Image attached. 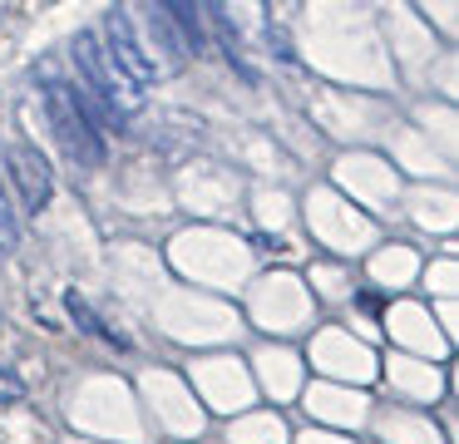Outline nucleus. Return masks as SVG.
I'll return each mask as SVG.
<instances>
[{"mask_svg": "<svg viewBox=\"0 0 459 444\" xmlns=\"http://www.w3.org/2000/svg\"><path fill=\"white\" fill-rule=\"evenodd\" d=\"M45 114H50V134L60 138L70 163H80V168L104 163V128L94 124L80 84H65V79L45 74Z\"/></svg>", "mask_w": 459, "mask_h": 444, "instance_id": "nucleus-1", "label": "nucleus"}, {"mask_svg": "<svg viewBox=\"0 0 459 444\" xmlns=\"http://www.w3.org/2000/svg\"><path fill=\"white\" fill-rule=\"evenodd\" d=\"M70 55H74V65H80V84L90 89V94L100 99V104L119 118V124L143 104V89L134 84L119 65H114V55L100 45V35H94V30H80V35H74Z\"/></svg>", "mask_w": 459, "mask_h": 444, "instance_id": "nucleus-2", "label": "nucleus"}, {"mask_svg": "<svg viewBox=\"0 0 459 444\" xmlns=\"http://www.w3.org/2000/svg\"><path fill=\"white\" fill-rule=\"evenodd\" d=\"M100 45L114 55V65L124 69V74L134 79L139 89H149V84H159V59L149 55V45L139 39V30H134V15L124 5H114L109 15H104V30H100Z\"/></svg>", "mask_w": 459, "mask_h": 444, "instance_id": "nucleus-3", "label": "nucleus"}, {"mask_svg": "<svg viewBox=\"0 0 459 444\" xmlns=\"http://www.w3.org/2000/svg\"><path fill=\"white\" fill-rule=\"evenodd\" d=\"M5 168H11V183H15V193H21L25 213H45V207H50V193H55V178H50V163L40 158V148L11 144L5 148Z\"/></svg>", "mask_w": 459, "mask_h": 444, "instance_id": "nucleus-4", "label": "nucleus"}, {"mask_svg": "<svg viewBox=\"0 0 459 444\" xmlns=\"http://www.w3.org/2000/svg\"><path fill=\"white\" fill-rule=\"evenodd\" d=\"M163 10H169L173 30L183 35L188 55H203V49H208V15H203V0H163Z\"/></svg>", "mask_w": 459, "mask_h": 444, "instance_id": "nucleus-5", "label": "nucleus"}, {"mask_svg": "<svg viewBox=\"0 0 459 444\" xmlns=\"http://www.w3.org/2000/svg\"><path fill=\"white\" fill-rule=\"evenodd\" d=\"M65 311H70V316H74V321H80V326H84V331H94V335H100V341H109V345H124V341H119V335H114V331H109V326H104V321H100V316H94V311H90V301H84V296H80V292H65Z\"/></svg>", "mask_w": 459, "mask_h": 444, "instance_id": "nucleus-6", "label": "nucleus"}, {"mask_svg": "<svg viewBox=\"0 0 459 444\" xmlns=\"http://www.w3.org/2000/svg\"><path fill=\"white\" fill-rule=\"evenodd\" d=\"M15 242H21V217L11 213V197L0 187V252H11Z\"/></svg>", "mask_w": 459, "mask_h": 444, "instance_id": "nucleus-7", "label": "nucleus"}, {"mask_svg": "<svg viewBox=\"0 0 459 444\" xmlns=\"http://www.w3.org/2000/svg\"><path fill=\"white\" fill-rule=\"evenodd\" d=\"M21 400H25V380L0 365V410H5V405H21Z\"/></svg>", "mask_w": 459, "mask_h": 444, "instance_id": "nucleus-8", "label": "nucleus"}, {"mask_svg": "<svg viewBox=\"0 0 459 444\" xmlns=\"http://www.w3.org/2000/svg\"><path fill=\"white\" fill-rule=\"evenodd\" d=\"M0 10H5V0H0Z\"/></svg>", "mask_w": 459, "mask_h": 444, "instance_id": "nucleus-9", "label": "nucleus"}]
</instances>
